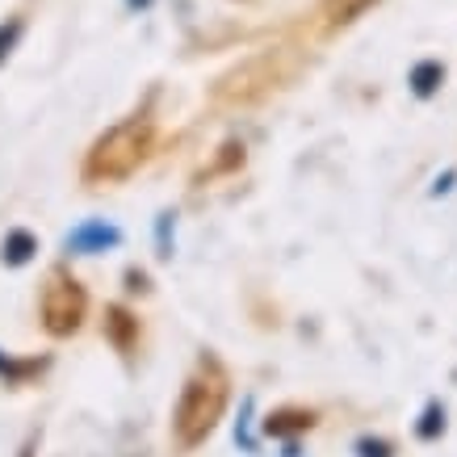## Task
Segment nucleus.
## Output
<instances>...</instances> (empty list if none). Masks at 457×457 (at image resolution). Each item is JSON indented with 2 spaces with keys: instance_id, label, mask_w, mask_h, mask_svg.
<instances>
[{
  "instance_id": "f257e3e1",
  "label": "nucleus",
  "mask_w": 457,
  "mask_h": 457,
  "mask_svg": "<svg viewBox=\"0 0 457 457\" xmlns=\"http://www.w3.org/2000/svg\"><path fill=\"white\" fill-rule=\"evenodd\" d=\"M231 403V374L222 370L219 357H202L194 365V374L185 378L180 386V399L172 407V436H177L180 449H197L206 445L219 428L222 411Z\"/></svg>"
},
{
  "instance_id": "f03ea898",
  "label": "nucleus",
  "mask_w": 457,
  "mask_h": 457,
  "mask_svg": "<svg viewBox=\"0 0 457 457\" xmlns=\"http://www.w3.org/2000/svg\"><path fill=\"white\" fill-rule=\"evenodd\" d=\"M155 147V126L147 118H126L110 126L88 152H84L80 177L84 185H122L147 164Z\"/></svg>"
},
{
  "instance_id": "7ed1b4c3",
  "label": "nucleus",
  "mask_w": 457,
  "mask_h": 457,
  "mask_svg": "<svg viewBox=\"0 0 457 457\" xmlns=\"http://www.w3.org/2000/svg\"><path fill=\"white\" fill-rule=\"evenodd\" d=\"M38 319L46 336L55 340H68L84 328L88 319V290L80 286V278L71 273L68 264H51L46 278H42V290H38Z\"/></svg>"
},
{
  "instance_id": "20e7f679",
  "label": "nucleus",
  "mask_w": 457,
  "mask_h": 457,
  "mask_svg": "<svg viewBox=\"0 0 457 457\" xmlns=\"http://www.w3.org/2000/svg\"><path fill=\"white\" fill-rule=\"evenodd\" d=\"M278 80H281L278 55H261V59H252V63H244V68H236L231 76H222L219 101H256L269 88H278Z\"/></svg>"
},
{
  "instance_id": "39448f33",
  "label": "nucleus",
  "mask_w": 457,
  "mask_h": 457,
  "mask_svg": "<svg viewBox=\"0 0 457 457\" xmlns=\"http://www.w3.org/2000/svg\"><path fill=\"white\" fill-rule=\"evenodd\" d=\"M118 244H122V231L105 219L80 222V227H71L68 239H63V248H68L71 256H97V252H113Z\"/></svg>"
},
{
  "instance_id": "423d86ee",
  "label": "nucleus",
  "mask_w": 457,
  "mask_h": 457,
  "mask_svg": "<svg viewBox=\"0 0 457 457\" xmlns=\"http://www.w3.org/2000/svg\"><path fill=\"white\" fill-rule=\"evenodd\" d=\"M101 332L110 340L113 353H122V357H135V348H139V315L135 311H126L122 303H110L105 306V319H101Z\"/></svg>"
},
{
  "instance_id": "0eeeda50",
  "label": "nucleus",
  "mask_w": 457,
  "mask_h": 457,
  "mask_svg": "<svg viewBox=\"0 0 457 457\" xmlns=\"http://www.w3.org/2000/svg\"><path fill=\"white\" fill-rule=\"evenodd\" d=\"M315 424H319V416L311 411V407H294V403H286V407H273V411L261 420V432L264 436H273V441H294V436H306Z\"/></svg>"
},
{
  "instance_id": "6e6552de",
  "label": "nucleus",
  "mask_w": 457,
  "mask_h": 457,
  "mask_svg": "<svg viewBox=\"0 0 457 457\" xmlns=\"http://www.w3.org/2000/svg\"><path fill=\"white\" fill-rule=\"evenodd\" d=\"M34 256H38V236H34V231H26V227L4 231V239H0V261L9 264V269H21V264H29Z\"/></svg>"
},
{
  "instance_id": "1a4fd4ad",
  "label": "nucleus",
  "mask_w": 457,
  "mask_h": 457,
  "mask_svg": "<svg viewBox=\"0 0 457 457\" xmlns=\"http://www.w3.org/2000/svg\"><path fill=\"white\" fill-rule=\"evenodd\" d=\"M407 84H411V93L416 97H436V88L445 84V63H436V59H424V63H416L411 68V76H407Z\"/></svg>"
},
{
  "instance_id": "9d476101",
  "label": "nucleus",
  "mask_w": 457,
  "mask_h": 457,
  "mask_svg": "<svg viewBox=\"0 0 457 457\" xmlns=\"http://www.w3.org/2000/svg\"><path fill=\"white\" fill-rule=\"evenodd\" d=\"M42 370H46V357L42 361H21V357L0 353V382H9V386H26L29 378H38Z\"/></svg>"
},
{
  "instance_id": "9b49d317",
  "label": "nucleus",
  "mask_w": 457,
  "mask_h": 457,
  "mask_svg": "<svg viewBox=\"0 0 457 457\" xmlns=\"http://www.w3.org/2000/svg\"><path fill=\"white\" fill-rule=\"evenodd\" d=\"M445 403L441 399H428L424 403V411H420V420H416V436L420 441H441L445 436Z\"/></svg>"
},
{
  "instance_id": "f8f14e48",
  "label": "nucleus",
  "mask_w": 457,
  "mask_h": 457,
  "mask_svg": "<svg viewBox=\"0 0 457 457\" xmlns=\"http://www.w3.org/2000/svg\"><path fill=\"white\" fill-rule=\"evenodd\" d=\"M365 4H374V0H328V4H323V13H328V26H348V21H353V17L361 13V9H365Z\"/></svg>"
},
{
  "instance_id": "ddd939ff",
  "label": "nucleus",
  "mask_w": 457,
  "mask_h": 457,
  "mask_svg": "<svg viewBox=\"0 0 457 457\" xmlns=\"http://www.w3.org/2000/svg\"><path fill=\"white\" fill-rule=\"evenodd\" d=\"M21 29H26V21H21V17H4V21H0V68H4V59L17 51Z\"/></svg>"
},
{
  "instance_id": "4468645a",
  "label": "nucleus",
  "mask_w": 457,
  "mask_h": 457,
  "mask_svg": "<svg viewBox=\"0 0 457 457\" xmlns=\"http://www.w3.org/2000/svg\"><path fill=\"white\" fill-rule=\"evenodd\" d=\"M353 453L357 457H395V445H390L386 436H357Z\"/></svg>"
},
{
  "instance_id": "2eb2a0df",
  "label": "nucleus",
  "mask_w": 457,
  "mask_h": 457,
  "mask_svg": "<svg viewBox=\"0 0 457 457\" xmlns=\"http://www.w3.org/2000/svg\"><path fill=\"white\" fill-rule=\"evenodd\" d=\"M172 219H177V214H160V219H155V244H160V256H172Z\"/></svg>"
},
{
  "instance_id": "dca6fc26",
  "label": "nucleus",
  "mask_w": 457,
  "mask_h": 457,
  "mask_svg": "<svg viewBox=\"0 0 457 457\" xmlns=\"http://www.w3.org/2000/svg\"><path fill=\"white\" fill-rule=\"evenodd\" d=\"M126 290L130 294H147L152 286H147V273L143 269H126Z\"/></svg>"
},
{
  "instance_id": "f3484780",
  "label": "nucleus",
  "mask_w": 457,
  "mask_h": 457,
  "mask_svg": "<svg viewBox=\"0 0 457 457\" xmlns=\"http://www.w3.org/2000/svg\"><path fill=\"white\" fill-rule=\"evenodd\" d=\"M453 180H457V172H445V177H436V185H432V197L449 194V189H453Z\"/></svg>"
},
{
  "instance_id": "a211bd4d",
  "label": "nucleus",
  "mask_w": 457,
  "mask_h": 457,
  "mask_svg": "<svg viewBox=\"0 0 457 457\" xmlns=\"http://www.w3.org/2000/svg\"><path fill=\"white\" fill-rule=\"evenodd\" d=\"M34 453H38V432H34V436H26V445L17 449V457H34Z\"/></svg>"
},
{
  "instance_id": "6ab92c4d",
  "label": "nucleus",
  "mask_w": 457,
  "mask_h": 457,
  "mask_svg": "<svg viewBox=\"0 0 457 457\" xmlns=\"http://www.w3.org/2000/svg\"><path fill=\"white\" fill-rule=\"evenodd\" d=\"M152 0H126V9H147Z\"/></svg>"
}]
</instances>
